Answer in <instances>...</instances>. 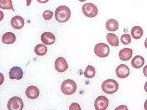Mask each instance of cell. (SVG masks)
<instances>
[{"mask_svg": "<svg viewBox=\"0 0 147 110\" xmlns=\"http://www.w3.org/2000/svg\"><path fill=\"white\" fill-rule=\"evenodd\" d=\"M55 67L58 72L63 73L67 70L68 68V66L66 60L64 58L60 57L55 61Z\"/></svg>", "mask_w": 147, "mask_h": 110, "instance_id": "ba28073f", "label": "cell"}, {"mask_svg": "<svg viewBox=\"0 0 147 110\" xmlns=\"http://www.w3.org/2000/svg\"><path fill=\"white\" fill-rule=\"evenodd\" d=\"M47 47L43 44H38L34 48V52L35 54L39 56H44L47 54Z\"/></svg>", "mask_w": 147, "mask_h": 110, "instance_id": "ffe728a7", "label": "cell"}, {"mask_svg": "<svg viewBox=\"0 0 147 110\" xmlns=\"http://www.w3.org/2000/svg\"><path fill=\"white\" fill-rule=\"evenodd\" d=\"M143 34V31L142 28L139 26H135L131 30V35L135 39H140Z\"/></svg>", "mask_w": 147, "mask_h": 110, "instance_id": "d6986e66", "label": "cell"}, {"mask_svg": "<svg viewBox=\"0 0 147 110\" xmlns=\"http://www.w3.org/2000/svg\"><path fill=\"white\" fill-rule=\"evenodd\" d=\"M115 110H128V108H127V106H125V105H121V106H120L119 107H117Z\"/></svg>", "mask_w": 147, "mask_h": 110, "instance_id": "484cf974", "label": "cell"}, {"mask_svg": "<svg viewBox=\"0 0 147 110\" xmlns=\"http://www.w3.org/2000/svg\"><path fill=\"white\" fill-rule=\"evenodd\" d=\"M101 88L105 93L107 94H113L117 91L119 89V84L116 80L109 79L102 82Z\"/></svg>", "mask_w": 147, "mask_h": 110, "instance_id": "7a4b0ae2", "label": "cell"}, {"mask_svg": "<svg viewBox=\"0 0 147 110\" xmlns=\"http://www.w3.org/2000/svg\"><path fill=\"white\" fill-rule=\"evenodd\" d=\"M121 41L123 44L125 45H128L131 42V38L130 35L127 34L122 35L121 37Z\"/></svg>", "mask_w": 147, "mask_h": 110, "instance_id": "603a6c76", "label": "cell"}, {"mask_svg": "<svg viewBox=\"0 0 147 110\" xmlns=\"http://www.w3.org/2000/svg\"><path fill=\"white\" fill-rule=\"evenodd\" d=\"M143 74L144 76L147 77V64L143 68Z\"/></svg>", "mask_w": 147, "mask_h": 110, "instance_id": "4316f807", "label": "cell"}, {"mask_svg": "<svg viewBox=\"0 0 147 110\" xmlns=\"http://www.w3.org/2000/svg\"><path fill=\"white\" fill-rule=\"evenodd\" d=\"M9 76L11 79L20 80L23 78V72L20 67H13L10 69Z\"/></svg>", "mask_w": 147, "mask_h": 110, "instance_id": "30bf717a", "label": "cell"}, {"mask_svg": "<svg viewBox=\"0 0 147 110\" xmlns=\"http://www.w3.org/2000/svg\"><path fill=\"white\" fill-rule=\"evenodd\" d=\"M69 110H81V108L80 105L78 103H72L69 108Z\"/></svg>", "mask_w": 147, "mask_h": 110, "instance_id": "d4e9b609", "label": "cell"}, {"mask_svg": "<svg viewBox=\"0 0 147 110\" xmlns=\"http://www.w3.org/2000/svg\"><path fill=\"white\" fill-rule=\"evenodd\" d=\"M11 24L14 29H20L24 25V19L21 16L16 15L12 18Z\"/></svg>", "mask_w": 147, "mask_h": 110, "instance_id": "4fadbf2b", "label": "cell"}, {"mask_svg": "<svg viewBox=\"0 0 147 110\" xmlns=\"http://www.w3.org/2000/svg\"><path fill=\"white\" fill-rule=\"evenodd\" d=\"M109 100L107 97L105 96L98 97L94 103V107L96 110H107Z\"/></svg>", "mask_w": 147, "mask_h": 110, "instance_id": "52a82bcc", "label": "cell"}, {"mask_svg": "<svg viewBox=\"0 0 147 110\" xmlns=\"http://www.w3.org/2000/svg\"><path fill=\"white\" fill-rule=\"evenodd\" d=\"M82 12L87 17L93 18L97 15L98 9L97 7L91 3H86L82 7Z\"/></svg>", "mask_w": 147, "mask_h": 110, "instance_id": "5b68a950", "label": "cell"}, {"mask_svg": "<svg viewBox=\"0 0 147 110\" xmlns=\"http://www.w3.org/2000/svg\"><path fill=\"white\" fill-rule=\"evenodd\" d=\"M144 46L146 47V48H147V38L146 40V41L144 42Z\"/></svg>", "mask_w": 147, "mask_h": 110, "instance_id": "1f68e13d", "label": "cell"}, {"mask_svg": "<svg viewBox=\"0 0 147 110\" xmlns=\"http://www.w3.org/2000/svg\"><path fill=\"white\" fill-rule=\"evenodd\" d=\"M26 94L27 97L34 100L36 99L40 95V91L38 88L34 85L29 86L26 91Z\"/></svg>", "mask_w": 147, "mask_h": 110, "instance_id": "7c38bea8", "label": "cell"}, {"mask_svg": "<svg viewBox=\"0 0 147 110\" xmlns=\"http://www.w3.org/2000/svg\"><path fill=\"white\" fill-rule=\"evenodd\" d=\"M116 74L120 78H126L129 74V69L126 65L122 64L116 69Z\"/></svg>", "mask_w": 147, "mask_h": 110, "instance_id": "9c48e42d", "label": "cell"}, {"mask_svg": "<svg viewBox=\"0 0 147 110\" xmlns=\"http://www.w3.org/2000/svg\"><path fill=\"white\" fill-rule=\"evenodd\" d=\"M16 40L15 35L12 32H7L3 34L2 38V41L5 44H12Z\"/></svg>", "mask_w": 147, "mask_h": 110, "instance_id": "2e32d148", "label": "cell"}, {"mask_svg": "<svg viewBox=\"0 0 147 110\" xmlns=\"http://www.w3.org/2000/svg\"><path fill=\"white\" fill-rule=\"evenodd\" d=\"M133 54V50L129 48H125L121 50L119 52V57L120 60L123 61L129 60Z\"/></svg>", "mask_w": 147, "mask_h": 110, "instance_id": "5bb4252c", "label": "cell"}, {"mask_svg": "<svg viewBox=\"0 0 147 110\" xmlns=\"http://www.w3.org/2000/svg\"><path fill=\"white\" fill-rule=\"evenodd\" d=\"M49 0H37V1L38 2H39L40 3H47Z\"/></svg>", "mask_w": 147, "mask_h": 110, "instance_id": "83f0119b", "label": "cell"}, {"mask_svg": "<svg viewBox=\"0 0 147 110\" xmlns=\"http://www.w3.org/2000/svg\"><path fill=\"white\" fill-rule=\"evenodd\" d=\"M94 52L98 57L104 58L109 55L110 48L106 44L99 43L94 48Z\"/></svg>", "mask_w": 147, "mask_h": 110, "instance_id": "8992f818", "label": "cell"}, {"mask_svg": "<svg viewBox=\"0 0 147 110\" xmlns=\"http://www.w3.org/2000/svg\"><path fill=\"white\" fill-rule=\"evenodd\" d=\"M144 90H145V91H146L147 93V82H146V84H145V85H144Z\"/></svg>", "mask_w": 147, "mask_h": 110, "instance_id": "4dcf8cb0", "label": "cell"}, {"mask_svg": "<svg viewBox=\"0 0 147 110\" xmlns=\"http://www.w3.org/2000/svg\"><path fill=\"white\" fill-rule=\"evenodd\" d=\"M53 15H54V14L52 11H49V10H46L43 13L42 17L45 20L49 21V20H50L53 18Z\"/></svg>", "mask_w": 147, "mask_h": 110, "instance_id": "cb8c5ba5", "label": "cell"}, {"mask_svg": "<svg viewBox=\"0 0 147 110\" xmlns=\"http://www.w3.org/2000/svg\"><path fill=\"white\" fill-rule=\"evenodd\" d=\"M106 28L110 32H115L119 28V23L115 19L108 20L106 23Z\"/></svg>", "mask_w": 147, "mask_h": 110, "instance_id": "ac0fdd59", "label": "cell"}, {"mask_svg": "<svg viewBox=\"0 0 147 110\" xmlns=\"http://www.w3.org/2000/svg\"><path fill=\"white\" fill-rule=\"evenodd\" d=\"M61 90L65 95H72L77 90L76 83L71 79L65 80L61 84Z\"/></svg>", "mask_w": 147, "mask_h": 110, "instance_id": "3957f363", "label": "cell"}, {"mask_svg": "<svg viewBox=\"0 0 147 110\" xmlns=\"http://www.w3.org/2000/svg\"><path fill=\"white\" fill-rule=\"evenodd\" d=\"M41 40L45 45H50L55 43L56 38L53 33L50 32H45L41 35Z\"/></svg>", "mask_w": 147, "mask_h": 110, "instance_id": "8fae6325", "label": "cell"}, {"mask_svg": "<svg viewBox=\"0 0 147 110\" xmlns=\"http://www.w3.org/2000/svg\"><path fill=\"white\" fill-rule=\"evenodd\" d=\"M71 12L68 7L66 6H60L56 9L55 18L60 23L66 22L70 18Z\"/></svg>", "mask_w": 147, "mask_h": 110, "instance_id": "6da1fadb", "label": "cell"}, {"mask_svg": "<svg viewBox=\"0 0 147 110\" xmlns=\"http://www.w3.org/2000/svg\"><path fill=\"white\" fill-rule=\"evenodd\" d=\"M32 0H27V6H29L30 5V3H31V2H32Z\"/></svg>", "mask_w": 147, "mask_h": 110, "instance_id": "f1b7e54d", "label": "cell"}, {"mask_svg": "<svg viewBox=\"0 0 147 110\" xmlns=\"http://www.w3.org/2000/svg\"><path fill=\"white\" fill-rule=\"evenodd\" d=\"M24 103L22 99L18 96L11 98L7 103V108L9 110H22Z\"/></svg>", "mask_w": 147, "mask_h": 110, "instance_id": "277c9868", "label": "cell"}, {"mask_svg": "<svg viewBox=\"0 0 147 110\" xmlns=\"http://www.w3.org/2000/svg\"><path fill=\"white\" fill-rule=\"evenodd\" d=\"M80 2H84V1H86V0H79Z\"/></svg>", "mask_w": 147, "mask_h": 110, "instance_id": "d6a6232c", "label": "cell"}, {"mask_svg": "<svg viewBox=\"0 0 147 110\" xmlns=\"http://www.w3.org/2000/svg\"><path fill=\"white\" fill-rule=\"evenodd\" d=\"M144 109L147 110V100L146 101L145 103H144Z\"/></svg>", "mask_w": 147, "mask_h": 110, "instance_id": "f546056e", "label": "cell"}, {"mask_svg": "<svg viewBox=\"0 0 147 110\" xmlns=\"http://www.w3.org/2000/svg\"><path fill=\"white\" fill-rule=\"evenodd\" d=\"M144 64V59L142 56L140 55H137L134 57V58L132 60V61H131V64L134 68H140L141 67H142Z\"/></svg>", "mask_w": 147, "mask_h": 110, "instance_id": "9a60e30c", "label": "cell"}, {"mask_svg": "<svg viewBox=\"0 0 147 110\" xmlns=\"http://www.w3.org/2000/svg\"><path fill=\"white\" fill-rule=\"evenodd\" d=\"M96 74V70L93 66L89 65L86 69V70L84 73V76L87 78H92L94 77Z\"/></svg>", "mask_w": 147, "mask_h": 110, "instance_id": "44dd1931", "label": "cell"}, {"mask_svg": "<svg viewBox=\"0 0 147 110\" xmlns=\"http://www.w3.org/2000/svg\"><path fill=\"white\" fill-rule=\"evenodd\" d=\"M0 8L4 9H12L14 11L11 0H0Z\"/></svg>", "mask_w": 147, "mask_h": 110, "instance_id": "7402d4cb", "label": "cell"}, {"mask_svg": "<svg viewBox=\"0 0 147 110\" xmlns=\"http://www.w3.org/2000/svg\"><path fill=\"white\" fill-rule=\"evenodd\" d=\"M107 39L109 44L113 46H119V40L117 36L113 33H108L107 35Z\"/></svg>", "mask_w": 147, "mask_h": 110, "instance_id": "e0dca14e", "label": "cell"}]
</instances>
